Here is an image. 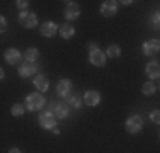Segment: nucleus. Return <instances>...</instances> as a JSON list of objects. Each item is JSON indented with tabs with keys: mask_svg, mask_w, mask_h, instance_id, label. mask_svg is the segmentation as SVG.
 Returning <instances> with one entry per match:
<instances>
[{
	"mask_svg": "<svg viewBox=\"0 0 160 153\" xmlns=\"http://www.w3.org/2000/svg\"><path fill=\"white\" fill-rule=\"evenodd\" d=\"M46 104V101H44L43 94H39V92H32V94H29L28 97H26V102H24V107L28 111H41Z\"/></svg>",
	"mask_w": 160,
	"mask_h": 153,
	"instance_id": "f257e3e1",
	"label": "nucleus"
},
{
	"mask_svg": "<svg viewBox=\"0 0 160 153\" xmlns=\"http://www.w3.org/2000/svg\"><path fill=\"white\" fill-rule=\"evenodd\" d=\"M124 128H126L128 133H131V135H136V133H140L143 129V117L142 116H129L126 122H124Z\"/></svg>",
	"mask_w": 160,
	"mask_h": 153,
	"instance_id": "f03ea898",
	"label": "nucleus"
},
{
	"mask_svg": "<svg viewBox=\"0 0 160 153\" xmlns=\"http://www.w3.org/2000/svg\"><path fill=\"white\" fill-rule=\"evenodd\" d=\"M19 24L22 26V27H28V29H32L38 26V17L34 12H28V10H24V12L19 14Z\"/></svg>",
	"mask_w": 160,
	"mask_h": 153,
	"instance_id": "7ed1b4c3",
	"label": "nucleus"
},
{
	"mask_svg": "<svg viewBox=\"0 0 160 153\" xmlns=\"http://www.w3.org/2000/svg\"><path fill=\"white\" fill-rule=\"evenodd\" d=\"M39 65L36 63V61H24L22 65H19V75L22 76V78H29V76H32L36 72H39Z\"/></svg>",
	"mask_w": 160,
	"mask_h": 153,
	"instance_id": "20e7f679",
	"label": "nucleus"
},
{
	"mask_svg": "<svg viewBox=\"0 0 160 153\" xmlns=\"http://www.w3.org/2000/svg\"><path fill=\"white\" fill-rule=\"evenodd\" d=\"M58 29H60V26L56 24V22H53V21H46V22H43V24H41L39 32L43 34L44 37H53L56 32H58Z\"/></svg>",
	"mask_w": 160,
	"mask_h": 153,
	"instance_id": "39448f33",
	"label": "nucleus"
},
{
	"mask_svg": "<svg viewBox=\"0 0 160 153\" xmlns=\"http://www.w3.org/2000/svg\"><path fill=\"white\" fill-rule=\"evenodd\" d=\"M118 12V2H114V0H106V2H102L101 5V15L102 17H112V15H116Z\"/></svg>",
	"mask_w": 160,
	"mask_h": 153,
	"instance_id": "423d86ee",
	"label": "nucleus"
},
{
	"mask_svg": "<svg viewBox=\"0 0 160 153\" xmlns=\"http://www.w3.org/2000/svg\"><path fill=\"white\" fill-rule=\"evenodd\" d=\"M39 126L43 129H53L56 126V117L49 111H46V112H43L39 116Z\"/></svg>",
	"mask_w": 160,
	"mask_h": 153,
	"instance_id": "0eeeda50",
	"label": "nucleus"
},
{
	"mask_svg": "<svg viewBox=\"0 0 160 153\" xmlns=\"http://www.w3.org/2000/svg\"><path fill=\"white\" fill-rule=\"evenodd\" d=\"M3 58H5V61L9 65H19L21 63V51L16 48H9V49H5V53H3Z\"/></svg>",
	"mask_w": 160,
	"mask_h": 153,
	"instance_id": "6e6552de",
	"label": "nucleus"
},
{
	"mask_svg": "<svg viewBox=\"0 0 160 153\" xmlns=\"http://www.w3.org/2000/svg\"><path fill=\"white\" fill-rule=\"evenodd\" d=\"M160 49V43L158 39H150V41H145L143 43V53L147 56H155Z\"/></svg>",
	"mask_w": 160,
	"mask_h": 153,
	"instance_id": "1a4fd4ad",
	"label": "nucleus"
},
{
	"mask_svg": "<svg viewBox=\"0 0 160 153\" xmlns=\"http://www.w3.org/2000/svg\"><path fill=\"white\" fill-rule=\"evenodd\" d=\"M80 5L77 2H68L67 3V9H65V17L68 19V21H73V19H77L80 15Z\"/></svg>",
	"mask_w": 160,
	"mask_h": 153,
	"instance_id": "9d476101",
	"label": "nucleus"
},
{
	"mask_svg": "<svg viewBox=\"0 0 160 153\" xmlns=\"http://www.w3.org/2000/svg\"><path fill=\"white\" fill-rule=\"evenodd\" d=\"M70 90H72V82L68 78H62L58 80V85H56V94L60 97H68L70 95Z\"/></svg>",
	"mask_w": 160,
	"mask_h": 153,
	"instance_id": "9b49d317",
	"label": "nucleus"
},
{
	"mask_svg": "<svg viewBox=\"0 0 160 153\" xmlns=\"http://www.w3.org/2000/svg\"><path fill=\"white\" fill-rule=\"evenodd\" d=\"M83 102L90 107H96L99 102H101V94L97 90H87L83 94Z\"/></svg>",
	"mask_w": 160,
	"mask_h": 153,
	"instance_id": "f8f14e48",
	"label": "nucleus"
},
{
	"mask_svg": "<svg viewBox=\"0 0 160 153\" xmlns=\"http://www.w3.org/2000/svg\"><path fill=\"white\" fill-rule=\"evenodd\" d=\"M89 60H90V63L94 65V67H104L106 65V55H104V51H101V49H96L94 53H89Z\"/></svg>",
	"mask_w": 160,
	"mask_h": 153,
	"instance_id": "ddd939ff",
	"label": "nucleus"
},
{
	"mask_svg": "<svg viewBox=\"0 0 160 153\" xmlns=\"http://www.w3.org/2000/svg\"><path fill=\"white\" fill-rule=\"evenodd\" d=\"M145 73H147L148 78H150V82H152V80H155V78H158V75H160L158 61H150V63L145 67Z\"/></svg>",
	"mask_w": 160,
	"mask_h": 153,
	"instance_id": "4468645a",
	"label": "nucleus"
},
{
	"mask_svg": "<svg viewBox=\"0 0 160 153\" xmlns=\"http://www.w3.org/2000/svg\"><path fill=\"white\" fill-rule=\"evenodd\" d=\"M34 87L38 89V92H39V94L46 92V90L49 89V80H48V76H44V75H36V76H34Z\"/></svg>",
	"mask_w": 160,
	"mask_h": 153,
	"instance_id": "2eb2a0df",
	"label": "nucleus"
},
{
	"mask_svg": "<svg viewBox=\"0 0 160 153\" xmlns=\"http://www.w3.org/2000/svg\"><path fill=\"white\" fill-rule=\"evenodd\" d=\"M68 114H70V106L62 102V104H56L55 106V114L53 116L56 117V119H67Z\"/></svg>",
	"mask_w": 160,
	"mask_h": 153,
	"instance_id": "dca6fc26",
	"label": "nucleus"
},
{
	"mask_svg": "<svg viewBox=\"0 0 160 153\" xmlns=\"http://www.w3.org/2000/svg\"><path fill=\"white\" fill-rule=\"evenodd\" d=\"M58 32H60V36L63 37V39H70V37H73V34H75V27L72 24H63V26H60V29H58Z\"/></svg>",
	"mask_w": 160,
	"mask_h": 153,
	"instance_id": "f3484780",
	"label": "nucleus"
},
{
	"mask_svg": "<svg viewBox=\"0 0 160 153\" xmlns=\"http://www.w3.org/2000/svg\"><path fill=\"white\" fill-rule=\"evenodd\" d=\"M104 55H106V58H119L121 56V48L118 44H109Z\"/></svg>",
	"mask_w": 160,
	"mask_h": 153,
	"instance_id": "a211bd4d",
	"label": "nucleus"
},
{
	"mask_svg": "<svg viewBox=\"0 0 160 153\" xmlns=\"http://www.w3.org/2000/svg\"><path fill=\"white\" fill-rule=\"evenodd\" d=\"M38 58H39V51H38V48H28L24 53V60L26 61H36Z\"/></svg>",
	"mask_w": 160,
	"mask_h": 153,
	"instance_id": "6ab92c4d",
	"label": "nucleus"
},
{
	"mask_svg": "<svg viewBox=\"0 0 160 153\" xmlns=\"http://www.w3.org/2000/svg\"><path fill=\"white\" fill-rule=\"evenodd\" d=\"M142 92H143L145 95H153L155 92H157V85H155L153 82H150V80H148V82H145V83H143Z\"/></svg>",
	"mask_w": 160,
	"mask_h": 153,
	"instance_id": "aec40b11",
	"label": "nucleus"
},
{
	"mask_svg": "<svg viewBox=\"0 0 160 153\" xmlns=\"http://www.w3.org/2000/svg\"><path fill=\"white\" fill-rule=\"evenodd\" d=\"M10 112H12V116H16V117H21L22 114L26 112V107L22 106V104H14L12 107H10Z\"/></svg>",
	"mask_w": 160,
	"mask_h": 153,
	"instance_id": "412c9836",
	"label": "nucleus"
},
{
	"mask_svg": "<svg viewBox=\"0 0 160 153\" xmlns=\"http://www.w3.org/2000/svg\"><path fill=\"white\" fill-rule=\"evenodd\" d=\"M80 95L78 94H73V95H68V106H72V107H75V109H78L80 107Z\"/></svg>",
	"mask_w": 160,
	"mask_h": 153,
	"instance_id": "4be33fe9",
	"label": "nucleus"
},
{
	"mask_svg": "<svg viewBox=\"0 0 160 153\" xmlns=\"http://www.w3.org/2000/svg\"><path fill=\"white\" fill-rule=\"evenodd\" d=\"M158 22H160V14H158V10H157V12L152 15V26H153V29H155V31H158V29H160Z\"/></svg>",
	"mask_w": 160,
	"mask_h": 153,
	"instance_id": "5701e85b",
	"label": "nucleus"
},
{
	"mask_svg": "<svg viewBox=\"0 0 160 153\" xmlns=\"http://www.w3.org/2000/svg\"><path fill=\"white\" fill-rule=\"evenodd\" d=\"M16 3H17V7L22 10V12H24V10H28V5H29V2H28V0H17Z\"/></svg>",
	"mask_w": 160,
	"mask_h": 153,
	"instance_id": "b1692460",
	"label": "nucleus"
},
{
	"mask_svg": "<svg viewBox=\"0 0 160 153\" xmlns=\"http://www.w3.org/2000/svg\"><path fill=\"white\" fill-rule=\"evenodd\" d=\"M7 31V21L3 15H0V34H3Z\"/></svg>",
	"mask_w": 160,
	"mask_h": 153,
	"instance_id": "393cba45",
	"label": "nucleus"
},
{
	"mask_svg": "<svg viewBox=\"0 0 160 153\" xmlns=\"http://www.w3.org/2000/svg\"><path fill=\"white\" fill-rule=\"evenodd\" d=\"M150 117H152V121H153V122H155V124H158V122H160V112H158V111H157V109H155V111H153V112H152V114H150Z\"/></svg>",
	"mask_w": 160,
	"mask_h": 153,
	"instance_id": "a878e982",
	"label": "nucleus"
},
{
	"mask_svg": "<svg viewBox=\"0 0 160 153\" xmlns=\"http://www.w3.org/2000/svg\"><path fill=\"white\" fill-rule=\"evenodd\" d=\"M96 49H99L96 43H89V53H94Z\"/></svg>",
	"mask_w": 160,
	"mask_h": 153,
	"instance_id": "bb28decb",
	"label": "nucleus"
},
{
	"mask_svg": "<svg viewBox=\"0 0 160 153\" xmlns=\"http://www.w3.org/2000/svg\"><path fill=\"white\" fill-rule=\"evenodd\" d=\"M9 153H21V150H19V148H10Z\"/></svg>",
	"mask_w": 160,
	"mask_h": 153,
	"instance_id": "cd10ccee",
	"label": "nucleus"
},
{
	"mask_svg": "<svg viewBox=\"0 0 160 153\" xmlns=\"http://www.w3.org/2000/svg\"><path fill=\"white\" fill-rule=\"evenodd\" d=\"M3 76H5V72H3V68H2V67H0V80H2V78H3Z\"/></svg>",
	"mask_w": 160,
	"mask_h": 153,
	"instance_id": "c85d7f7f",
	"label": "nucleus"
},
{
	"mask_svg": "<svg viewBox=\"0 0 160 153\" xmlns=\"http://www.w3.org/2000/svg\"><path fill=\"white\" fill-rule=\"evenodd\" d=\"M51 131H53V133H55V135H60V129H58V128H53V129H51Z\"/></svg>",
	"mask_w": 160,
	"mask_h": 153,
	"instance_id": "c756f323",
	"label": "nucleus"
}]
</instances>
